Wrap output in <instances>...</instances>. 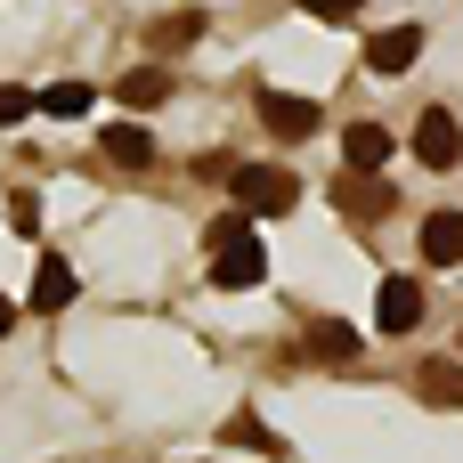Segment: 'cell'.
<instances>
[{
	"label": "cell",
	"instance_id": "6da1fadb",
	"mask_svg": "<svg viewBox=\"0 0 463 463\" xmlns=\"http://www.w3.org/2000/svg\"><path fill=\"white\" fill-rule=\"evenodd\" d=\"M228 195H236L244 220H285L301 203V179L285 163H244V171H228Z\"/></svg>",
	"mask_w": 463,
	"mask_h": 463
},
{
	"label": "cell",
	"instance_id": "7a4b0ae2",
	"mask_svg": "<svg viewBox=\"0 0 463 463\" xmlns=\"http://www.w3.org/2000/svg\"><path fill=\"white\" fill-rule=\"evenodd\" d=\"M260 122H269V138H285V146H301V138L326 130L317 98H293V90H260Z\"/></svg>",
	"mask_w": 463,
	"mask_h": 463
},
{
	"label": "cell",
	"instance_id": "3957f363",
	"mask_svg": "<svg viewBox=\"0 0 463 463\" xmlns=\"http://www.w3.org/2000/svg\"><path fill=\"white\" fill-rule=\"evenodd\" d=\"M374 326H383V334H415V326H423V285H415V277H383Z\"/></svg>",
	"mask_w": 463,
	"mask_h": 463
},
{
	"label": "cell",
	"instance_id": "277c9868",
	"mask_svg": "<svg viewBox=\"0 0 463 463\" xmlns=\"http://www.w3.org/2000/svg\"><path fill=\"white\" fill-rule=\"evenodd\" d=\"M415 57H423V24H383V33L366 41V65H374V73H407Z\"/></svg>",
	"mask_w": 463,
	"mask_h": 463
},
{
	"label": "cell",
	"instance_id": "5b68a950",
	"mask_svg": "<svg viewBox=\"0 0 463 463\" xmlns=\"http://www.w3.org/2000/svg\"><path fill=\"white\" fill-rule=\"evenodd\" d=\"M212 285H220V293H252V285H269V252H260V236L236 244V252H220V260H212Z\"/></svg>",
	"mask_w": 463,
	"mask_h": 463
},
{
	"label": "cell",
	"instance_id": "8992f818",
	"mask_svg": "<svg viewBox=\"0 0 463 463\" xmlns=\"http://www.w3.org/2000/svg\"><path fill=\"white\" fill-rule=\"evenodd\" d=\"M415 155H423L431 171H448V163L463 155V130H456V114H448V106H431V114L415 122Z\"/></svg>",
	"mask_w": 463,
	"mask_h": 463
},
{
	"label": "cell",
	"instance_id": "52a82bcc",
	"mask_svg": "<svg viewBox=\"0 0 463 463\" xmlns=\"http://www.w3.org/2000/svg\"><path fill=\"white\" fill-rule=\"evenodd\" d=\"M342 155H350L358 179H383V163H391V130H383V122H350V130H342Z\"/></svg>",
	"mask_w": 463,
	"mask_h": 463
},
{
	"label": "cell",
	"instance_id": "ba28073f",
	"mask_svg": "<svg viewBox=\"0 0 463 463\" xmlns=\"http://www.w3.org/2000/svg\"><path fill=\"white\" fill-rule=\"evenodd\" d=\"M73 293H81V277H73V260H65V252H41V269H33V309L49 317V309H65Z\"/></svg>",
	"mask_w": 463,
	"mask_h": 463
},
{
	"label": "cell",
	"instance_id": "9c48e42d",
	"mask_svg": "<svg viewBox=\"0 0 463 463\" xmlns=\"http://www.w3.org/2000/svg\"><path fill=\"white\" fill-rule=\"evenodd\" d=\"M301 342H309V358H326V366H350V358L366 350L350 317H309V334H301Z\"/></svg>",
	"mask_w": 463,
	"mask_h": 463
},
{
	"label": "cell",
	"instance_id": "30bf717a",
	"mask_svg": "<svg viewBox=\"0 0 463 463\" xmlns=\"http://www.w3.org/2000/svg\"><path fill=\"white\" fill-rule=\"evenodd\" d=\"M114 98H122L130 114H155V106L171 98V65H130V73L114 81Z\"/></svg>",
	"mask_w": 463,
	"mask_h": 463
},
{
	"label": "cell",
	"instance_id": "8fae6325",
	"mask_svg": "<svg viewBox=\"0 0 463 463\" xmlns=\"http://www.w3.org/2000/svg\"><path fill=\"white\" fill-rule=\"evenodd\" d=\"M98 155L122 163V171H146V163H155V138H146L138 122H106V130H98Z\"/></svg>",
	"mask_w": 463,
	"mask_h": 463
},
{
	"label": "cell",
	"instance_id": "7c38bea8",
	"mask_svg": "<svg viewBox=\"0 0 463 463\" xmlns=\"http://www.w3.org/2000/svg\"><path fill=\"white\" fill-rule=\"evenodd\" d=\"M334 203H342V220H383V212H391V187L350 171V179H334Z\"/></svg>",
	"mask_w": 463,
	"mask_h": 463
},
{
	"label": "cell",
	"instance_id": "4fadbf2b",
	"mask_svg": "<svg viewBox=\"0 0 463 463\" xmlns=\"http://www.w3.org/2000/svg\"><path fill=\"white\" fill-rule=\"evenodd\" d=\"M423 260L431 269H456L463 260V212H431L423 220Z\"/></svg>",
	"mask_w": 463,
	"mask_h": 463
},
{
	"label": "cell",
	"instance_id": "5bb4252c",
	"mask_svg": "<svg viewBox=\"0 0 463 463\" xmlns=\"http://www.w3.org/2000/svg\"><path fill=\"white\" fill-rule=\"evenodd\" d=\"M33 106H41V114H57V122H73V114H90V106H98V90H90V81H49V90H33Z\"/></svg>",
	"mask_w": 463,
	"mask_h": 463
},
{
	"label": "cell",
	"instance_id": "9a60e30c",
	"mask_svg": "<svg viewBox=\"0 0 463 463\" xmlns=\"http://www.w3.org/2000/svg\"><path fill=\"white\" fill-rule=\"evenodd\" d=\"M220 439H228V448H252V456H293V448H285L260 415H228V431H220Z\"/></svg>",
	"mask_w": 463,
	"mask_h": 463
},
{
	"label": "cell",
	"instance_id": "2e32d148",
	"mask_svg": "<svg viewBox=\"0 0 463 463\" xmlns=\"http://www.w3.org/2000/svg\"><path fill=\"white\" fill-rule=\"evenodd\" d=\"M187 41H203V16H195V8H179V16H163V24L146 33L155 57H171V49H187Z\"/></svg>",
	"mask_w": 463,
	"mask_h": 463
},
{
	"label": "cell",
	"instance_id": "e0dca14e",
	"mask_svg": "<svg viewBox=\"0 0 463 463\" xmlns=\"http://www.w3.org/2000/svg\"><path fill=\"white\" fill-rule=\"evenodd\" d=\"M415 383H423V399H431V407H456V399H463V374H456V366H439V358H431Z\"/></svg>",
	"mask_w": 463,
	"mask_h": 463
},
{
	"label": "cell",
	"instance_id": "ac0fdd59",
	"mask_svg": "<svg viewBox=\"0 0 463 463\" xmlns=\"http://www.w3.org/2000/svg\"><path fill=\"white\" fill-rule=\"evenodd\" d=\"M203 244H212V252H236V244H252V220H244V212H220V220L203 228Z\"/></svg>",
	"mask_w": 463,
	"mask_h": 463
},
{
	"label": "cell",
	"instance_id": "d6986e66",
	"mask_svg": "<svg viewBox=\"0 0 463 463\" xmlns=\"http://www.w3.org/2000/svg\"><path fill=\"white\" fill-rule=\"evenodd\" d=\"M33 114V90H16V81H0V130H16Z\"/></svg>",
	"mask_w": 463,
	"mask_h": 463
},
{
	"label": "cell",
	"instance_id": "ffe728a7",
	"mask_svg": "<svg viewBox=\"0 0 463 463\" xmlns=\"http://www.w3.org/2000/svg\"><path fill=\"white\" fill-rule=\"evenodd\" d=\"M301 16H317V24H350L358 16V0H293Z\"/></svg>",
	"mask_w": 463,
	"mask_h": 463
},
{
	"label": "cell",
	"instance_id": "44dd1931",
	"mask_svg": "<svg viewBox=\"0 0 463 463\" xmlns=\"http://www.w3.org/2000/svg\"><path fill=\"white\" fill-rule=\"evenodd\" d=\"M8 228H16V236H33V228H41V212H33V195H16V203H8Z\"/></svg>",
	"mask_w": 463,
	"mask_h": 463
},
{
	"label": "cell",
	"instance_id": "7402d4cb",
	"mask_svg": "<svg viewBox=\"0 0 463 463\" xmlns=\"http://www.w3.org/2000/svg\"><path fill=\"white\" fill-rule=\"evenodd\" d=\"M8 326H16V301H8V293H0V334H8Z\"/></svg>",
	"mask_w": 463,
	"mask_h": 463
}]
</instances>
